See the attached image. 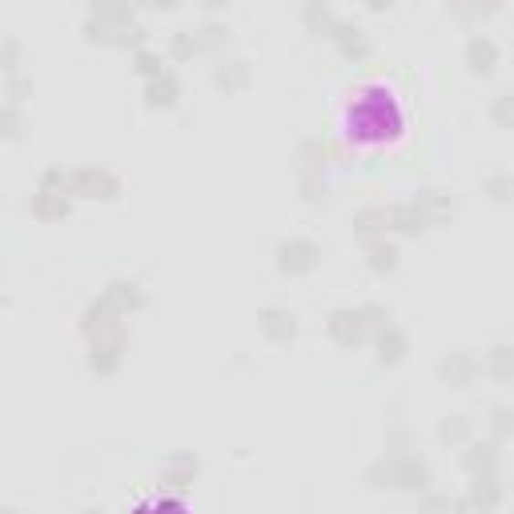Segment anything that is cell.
<instances>
[{"label": "cell", "mask_w": 514, "mask_h": 514, "mask_svg": "<svg viewBox=\"0 0 514 514\" xmlns=\"http://www.w3.org/2000/svg\"><path fill=\"white\" fill-rule=\"evenodd\" d=\"M346 125L358 141H390L402 133V109L386 89H366L354 105L346 109Z\"/></svg>", "instance_id": "cell-1"}, {"label": "cell", "mask_w": 514, "mask_h": 514, "mask_svg": "<svg viewBox=\"0 0 514 514\" xmlns=\"http://www.w3.org/2000/svg\"><path fill=\"white\" fill-rule=\"evenodd\" d=\"M366 487L370 490H410V495H418V490L430 487V467L418 455H386L366 470Z\"/></svg>", "instance_id": "cell-2"}, {"label": "cell", "mask_w": 514, "mask_h": 514, "mask_svg": "<svg viewBox=\"0 0 514 514\" xmlns=\"http://www.w3.org/2000/svg\"><path fill=\"white\" fill-rule=\"evenodd\" d=\"M68 205H73V181L65 177V169H45L37 194L28 197V214L37 221H57L68 217Z\"/></svg>", "instance_id": "cell-3"}, {"label": "cell", "mask_w": 514, "mask_h": 514, "mask_svg": "<svg viewBox=\"0 0 514 514\" xmlns=\"http://www.w3.org/2000/svg\"><path fill=\"white\" fill-rule=\"evenodd\" d=\"M274 261H278L281 274H289V278L314 274L318 261H321V246L318 241H309V237H286V241H278Z\"/></svg>", "instance_id": "cell-4"}, {"label": "cell", "mask_w": 514, "mask_h": 514, "mask_svg": "<svg viewBox=\"0 0 514 514\" xmlns=\"http://www.w3.org/2000/svg\"><path fill=\"white\" fill-rule=\"evenodd\" d=\"M73 181V197H93V201H113L121 194L117 173H109L105 165H80L68 173Z\"/></svg>", "instance_id": "cell-5"}, {"label": "cell", "mask_w": 514, "mask_h": 514, "mask_svg": "<svg viewBox=\"0 0 514 514\" xmlns=\"http://www.w3.org/2000/svg\"><path fill=\"white\" fill-rule=\"evenodd\" d=\"M125 334L113 330V334H100V338H89V370H93L97 378H109L117 374L121 358H125Z\"/></svg>", "instance_id": "cell-6"}, {"label": "cell", "mask_w": 514, "mask_h": 514, "mask_svg": "<svg viewBox=\"0 0 514 514\" xmlns=\"http://www.w3.org/2000/svg\"><path fill=\"white\" fill-rule=\"evenodd\" d=\"M326 334L338 341V346H358L362 338L370 334V326H366V318H362V306H338V309H330V318H326Z\"/></svg>", "instance_id": "cell-7"}, {"label": "cell", "mask_w": 514, "mask_h": 514, "mask_svg": "<svg viewBox=\"0 0 514 514\" xmlns=\"http://www.w3.org/2000/svg\"><path fill=\"white\" fill-rule=\"evenodd\" d=\"M478 374H482V362L470 354V350H450V354H442V362H438V378L455 390L475 386Z\"/></svg>", "instance_id": "cell-8"}, {"label": "cell", "mask_w": 514, "mask_h": 514, "mask_svg": "<svg viewBox=\"0 0 514 514\" xmlns=\"http://www.w3.org/2000/svg\"><path fill=\"white\" fill-rule=\"evenodd\" d=\"M121 309L109 301L105 294L93 298L85 306V314H80V330H85V338H100V334H113V330H121Z\"/></svg>", "instance_id": "cell-9"}, {"label": "cell", "mask_w": 514, "mask_h": 514, "mask_svg": "<svg viewBox=\"0 0 514 514\" xmlns=\"http://www.w3.org/2000/svg\"><path fill=\"white\" fill-rule=\"evenodd\" d=\"M257 330L269 341L286 346V341L298 338V318H294V309H286V306H261L257 309Z\"/></svg>", "instance_id": "cell-10"}, {"label": "cell", "mask_w": 514, "mask_h": 514, "mask_svg": "<svg viewBox=\"0 0 514 514\" xmlns=\"http://www.w3.org/2000/svg\"><path fill=\"white\" fill-rule=\"evenodd\" d=\"M406 354H410V338H406V330L394 326V321L374 334V362L378 366H398Z\"/></svg>", "instance_id": "cell-11"}, {"label": "cell", "mask_w": 514, "mask_h": 514, "mask_svg": "<svg viewBox=\"0 0 514 514\" xmlns=\"http://www.w3.org/2000/svg\"><path fill=\"white\" fill-rule=\"evenodd\" d=\"M426 226H430V214L418 205V201H406V205H390L386 209V229H394V234L418 237Z\"/></svg>", "instance_id": "cell-12"}, {"label": "cell", "mask_w": 514, "mask_h": 514, "mask_svg": "<svg viewBox=\"0 0 514 514\" xmlns=\"http://www.w3.org/2000/svg\"><path fill=\"white\" fill-rule=\"evenodd\" d=\"M470 507L475 510H498L502 507V482H498V470H482V475H470Z\"/></svg>", "instance_id": "cell-13"}, {"label": "cell", "mask_w": 514, "mask_h": 514, "mask_svg": "<svg viewBox=\"0 0 514 514\" xmlns=\"http://www.w3.org/2000/svg\"><path fill=\"white\" fill-rule=\"evenodd\" d=\"M467 65H470V73L475 77H490L495 73V65H498V45L487 33H475L467 40Z\"/></svg>", "instance_id": "cell-14"}, {"label": "cell", "mask_w": 514, "mask_h": 514, "mask_svg": "<svg viewBox=\"0 0 514 514\" xmlns=\"http://www.w3.org/2000/svg\"><path fill=\"white\" fill-rule=\"evenodd\" d=\"M330 40H334L338 53L346 60H366L370 57V37L362 33L358 25H350V20H338V28H334V37Z\"/></svg>", "instance_id": "cell-15"}, {"label": "cell", "mask_w": 514, "mask_h": 514, "mask_svg": "<svg viewBox=\"0 0 514 514\" xmlns=\"http://www.w3.org/2000/svg\"><path fill=\"white\" fill-rule=\"evenodd\" d=\"M141 97H145L149 109H173L177 97H181V85H177L173 73H161V77H149V80H145Z\"/></svg>", "instance_id": "cell-16"}, {"label": "cell", "mask_w": 514, "mask_h": 514, "mask_svg": "<svg viewBox=\"0 0 514 514\" xmlns=\"http://www.w3.org/2000/svg\"><path fill=\"white\" fill-rule=\"evenodd\" d=\"M113 306L121 309V314H129V309H141L145 306V289H141V281H133V278H113L105 289H100Z\"/></svg>", "instance_id": "cell-17"}, {"label": "cell", "mask_w": 514, "mask_h": 514, "mask_svg": "<svg viewBox=\"0 0 514 514\" xmlns=\"http://www.w3.org/2000/svg\"><path fill=\"white\" fill-rule=\"evenodd\" d=\"M214 85L226 89V93H237V89H246V85H249V60H246V57H226V60H217Z\"/></svg>", "instance_id": "cell-18"}, {"label": "cell", "mask_w": 514, "mask_h": 514, "mask_svg": "<svg viewBox=\"0 0 514 514\" xmlns=\"http://www.w3.org/2000/svg\"><path fill=\"white\" fill-rule=\"evenodd\" d=\"M482 370L495 382H514V341H495L482 354Z\"/></svg>", "instance_id": "cell-19"}, {"label": "cell", "mask_w": 514, "mask_h": 514, "mask_svg": "<svg viewBox=\"0 0 514 514\" xmlns=\"http://www.w3.org/2000/svg\"><path fill=\"white\" fill-rule=\"evenodd\" d=\"M462 467L470 475H482V470H498V438H487V442H470L462 450Z\"/></svg>", "instance_id": "cell-20"}, {"label": "cell", "mask_w": 514, "mask_h": 514, "mask_svg": "<svg viewBox=\"0 0 514 514\" xmlns=\"http://www.w3.org/2000/svg\"><path fill=\"white\" fill-rule=\"evenodd\" d=\"M301 20H306V28L318 37H334V28H338V16H334V8H330V0H306V5H301Z\"/></svg>", "instance_id": "cell-21"}, {"label": "cell", "mask_w": 514, "mask_h": 514, "mask_svg": "<svg viewBox=\"0 0 514 514\" xmlns=\"http://www.w3.org/2000/svg\"><path fill=\"white\" fill-rule=\"evenodd\" d=\"M194 40H197V53H226L234 33H229V25H221V20H205L201 28H194Z\"/></svg>", "instance_id": "cell-22"}, {"label": "cell", "mask_w": 514, "mask_h": 514, "mask_svg": "<svg viewBox=\"0 0 514 514\" xmlns=\"http://www.w3.org/2000/svg\"><path fill=\"white\" fill-rule=\"evenodd\" d=\"M366 261L374 274H394L398 269V246L386 237H370L366 241Z\"/></svg>", "instance_id": "cell-23"}, {"label": "cell", "mask_w": 514, "mask_h": 514, "mask_svg": "<svg viewBox=\"0 0 514 514\" xmlns=\"http://www.w3.org/2000/svg\"><path fill=\"white\" fill-rule=\"evenodd\" d=\"M89 16L109 20V25H129L133 16V0H89Z\"/></svg>", "instance_id": "cell-24"}, {"label": "cell", "mask_w": 514, "mask_h": 514, "mask_svg": "<svg viewBox=\"0 0 514 514\" xmlns=\"http://www.w3.org/2000/svg\"><path fill=\"white\" fill-rule=\"evenodd\" d=\"M470 435H475V422H470L467 414H450L438 422V438L450 442V446H462V442H470Z\"/></svg>", "instance_id": "cell-25"}, {"label": "cell", "mask_w": 514, "mask_h": 514, "mask_svg": "<svg viewBox=\"0 0 514 514\" xmlns=\"http://www.w3.org/2000/svg\"><path fill=\"white\" fill-rule=\"evenodd\" d=\"M502 8V0H450V13L458 20H487Z\"/></svg>", "instance_id": "cell-26"}, {"label": "cell", "mask_w": 514, "mask_h": 514, "mask_svg": "<svg viewBox=\"0 0 514 514\" xmlns=\"http://www.w3.org/2000/svg\"><path fill=\"white\" fill-rule=\"evenodd\" d=\"M414 201L430 214V221H442V217L455 214V197L442 194V189H422V194H418Z\"/></svg>", "instance_id": "cell-27"}, {"label": "cell", "mask_w": 514, "mask_h": 514, "mask_svg": "<svg viewBox=\"0 0 514 514\" xmlns=\"http://www.w3.org/2000/svg\"><path fill=\"white\" fill-rule=\"evenodd\" d=\"M382 229H386V209L370 205V209H358L354 214V234L358 237H382Z\"/></svg>", "instance_id": "cell-28"}, {"label": "cell", "mask_w": 514, "mask_h": 514, "mask_svg": "<svg viewBox=\"0 0 514 514\" xmlns=\"http://www.w3.org/2000/svg\"><path fill=\"white\" fill-rule=\"evenodd\" d=\"M482 194H487L495 205H510L514 201V173H490L482 181Z\"/></svg>", "instance_id": "cell-29"}, {"label": "cell", "mask_w": 514, "mask_h": 514, "mask_svg": "<svg viewBox=\"0 0 514 514\" xmlns=\"http://www.w3.org/2000/svg\"><path fill=\"white\" fill-rule=\"evenodd\" d=\"M197 478V458H189V455H177V458H169V475L165 482L169 487H177V490H185L189 482Z\"/></svg>", "instance_id": "cell-30"}, {"label": "cell", "mask_w": 514, "mask_h": 514, "mask_svg": "<svg viewBox=\"0 0 514 514\" xmlns=\"http://www.w3.org/2000/svg\"><path fill=\"white\" fill-rule=\"evenodd\" d=\"M487 426H490V438H498V442L514 438V406H495L487 418Z\"/></svg>", "instance_id": "cell-31"}, {"label": "cell", "mask_w": 514, "mask_h": 514, "mask_svg": "<svg viewBox=\"0 0 514 514\" xmlns=\"http://www.w3.org/2000/svg\"><path fill=\"white\" fill-rule=\"evenodd\" d=\"M113 48H141L145 45V28L137 25V20H129V25H113V40H109Z\"/></svg>", "instance_id": "cell-32"}, {"label": "cell", "mask_w": 514, "mask_h": 514, "mask_svg": "<svg viewBox=\"0 0 514 514\" xmlns=\"http://www.w3.org/2000/svg\"><path fill=\"white\" fill-rule=\"evenodd\" d=\"M490 121L498 129H514V93H498L490 100Z\"/></svg>", "instance_id": "cell-33"}, {"label": "cell", "mask_w": 514, "mask_h": 514, "mask_svg": "<svg viewBox=\"0 0 514 514\" xmlns=\"http://www.w3.org/2000/svg\"><path fill=\"white\" fill-rule=\"evenodd\" d=\"M133 68L149 80V77H161V73H165V60H161V53H153V48H137Z\"/></svg>", "instance_id": "cell-34"}, {"label": "cell", "mask_w": 514, "mask_h": 514, "mask_svg": "<svg viewBox=\"0 0 514 514\" xmlns=\"http://www.w3.org/2000/svg\"><path fill=\"white\" fill-rule=\"evenodd\" d=\"M20 129H25V117H20L16 100H5V109H0V133H5L8 141H16Z\"/></svg>", "instance_id": "cell-35"}, {"label": "cell", "mask_w": 514, "mask_h": 514, "mask_svg": "<svg viewBox=\"0 0 514 514\" xmlns=\"http://www.w3.org/2000/svg\"><path fill=\"white\" fill-rule=\"evenodd\" d=\"M362 318H366V326L374 330V334H378L382 326H390V309L378 306V301H366V306H362Z\"/></svg>", "instance_id": "cell-36"}, {"label": "cell", "mask_w": 514, "mask_h": 514, "mask_svg": "<svg viewBox=\"0 0 514 514\" xmlns=\"http://www.w3.org/2000/svg\"><path fill=\"white\" fill-rule=\"evenodd\" d=\"M169 53H173L177 60L194 57V53H197V40H194V33H173V37H169Z\"/></svg>", "instance_id": "cell-37"}, {"label": "cell", "mask_w": 514, "mask_h": 514, "mask_svg": "<svg viewBox=\"0 0 514 514\" xmlns=\"http://www.w3.org/2000/svg\"><path fill=\"white\" fill-rule=\"evenodd\" d=\"M16 60H20L16 37H5V53H0V68H5V77H16Z\"/></svg>", "instance_id": "cell-38"}, {"label": "cell", "mask_w": 514, "mask_h": 514, "mask_svg": "<svg viewBox=\"0 0 514 514\" xmlns=\"http://www.w3.org/2000/svg\"><path fill=\"white\" fill-rule=\"evenodd\" d=\"M5 97H8V100H20V97H25V80L5 77Z\"/></svg>", "instance_id": "cell-39"}, {"label": "cell", "mask_w": 514, "mask_h": 514, "mask_svg": "<svg viewBox=\"0 0 514 514\" xmlns=\"http://www.w3.org/2000/svg\"><path fill=\"white\" fill-rule=\"evenodd\" d=\"M137 5H149V8H177L181 0H137Z\"/></svg>", "instance_id": "cell-40"}, {"label": "cell", "mask_w": 514, "mask_h": 514, "mask_svg": "<svg viewBox=\"0 0 514 514\" xmlns=\"http://www.w3.org/2000/svg\"><path fill=\"white\" fill-rule=\"evenodd\" d=\"M201 8H209V13H217V8H229V0H197Z\"/></svg>", "instance_id": "cell-41"}, {"label": "cell", "mask_w": 514, "mask_h": 514, "mask_svg": "<svg viewBox=\"0 0 514 514\" xmlns=\"http://www.w3.org/2000/svg\"><path fill=\"white\" fill-rule=\"evenodd\" d=\"M390 5H394V0H366V8H374V13H386Z\"/></svg>", "instance_id": "cell-42"}]
</instances>
